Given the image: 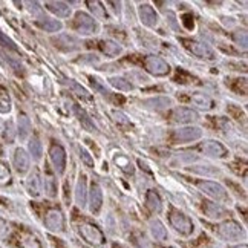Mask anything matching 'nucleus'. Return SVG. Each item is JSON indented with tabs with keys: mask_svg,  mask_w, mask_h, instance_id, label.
Instances as JSON below:
<instances>
[{
	"mask_svg": "<svg viewBox=\"0 0 248 248\" xmlns=\"http://www.w3.org/2000/svg\"><path fill=\"white\" fill-rule=\"evenodd\" d=\"M201 152L205 155V156H210V158H216V159H225L230 155V152L228 149L222 144V142H219L216 140H205L201 142V146H199Z\"/></svg>",
	"mask_w": 248,
	"mask_h": 248,
	"instance_id": "1a4fd4ad",
	"label": "nucleus"
},
{
	"mask_svg": "<svg viewBox=\"0 0 248 248\" xmlns=\"http://www.w3.org/2000/svg\"><path fill=\"white\" fill-rule=\"evenodd\" d=\"M74 112H75V115H77L78 121L81 123V126L86 129V130H89V132H93V130H97V127H95V124L93 121L91 120V117L86 113L84 109H81L80 106H77V104H74Z\"/></svg>",
	"mask_w": 248,
	"mask_h": 248,
	"instance_id": "393cba45",
	"label": "nucleus"
},
{
	"mask_svg": "<svg viewBox=\"0 0 248 248\" xmlns=\"http://www.w3.org/2000/svg\"><path fill=\"white\" fill-rule=\"evenodd\" d=\"M140 63L144 68V71L149 72L150 75H154V77H166V75L170 74L171 69L170 64L158 55H144L141 57Z\"/></svg>",
	"mask_w": 248,
	"mask_h": 248,
	"instance_id": "423d86ee",
	"label": "nucleus"
},
{
	"mask_svg": "<svg viewBox=\"0 0 248 248\" xmlns=\"http://www.w3.org/2000/svg\"><path fill=\"white\" fill-rule=\"evenodd\" d=\"M202 137V129L196 127V126H188V127H183L173 132L171 135V140H173L175 144H186V142H193L201 140Z\"/></svg>",
	"mask_w": 248,
	"mask_h": 248,
	"instance_id": "9b49d317",
	"label": "nucleus"
},
{
	"mask_svg": "<svg viewBox=\"0 0 248 248\" xmlns=\"http://www.w3.org/2000/svg\"><path fill=\"white\" fill-rule=\"evenodd\" d=\"M183 25L187 28L188 31H192L193 28H195V23H193V17L190 16V14H187V16H184L183 17Z\"/></svg>",
	"mask_w": 248,
	"mask_h": 248,
	"instance_id": "79ce46f5",
	"label": "nucleus"
},
{
	"mask_svg": "<svg viewBox=\"0 0 248 248\" xmlns=\"http://www.w3.org/2000/svg\"><path fill=\"white\" fill-rule=\"evenodd\" d=\"M42 187H43V179L39 173V170H34L26 179L28 193H30L32 198H39L42 195Z\"/></svg>",
	"mask_w": 248,
	"mask_h": 248,
	"instance_id": "a211bd4d",
	"label": "nucleus"
},
{
	"mask_svg": "<svg viewBox=\"0 0 248 248\" xmlns=\"http://www.w3.org/2000/svg\"><path fill=\"white\" fill-rule=\"evenodd\" d=\"M161 248H175V247H161Z\"/></svg>",
	"mask_w": 248,
	"mask_h": 248,
	"instance_id": "de8ad7c7",
	"label": "nucleus"
},
{
	"mask_svg": "<svg viewBox=\"0 0 248 248\" xmlns=\"http://www.w3.org/2000/svg\"><path fill=\"white\" fill-rule=\"evenodd\" d=\"M80 159H81L83 163H84L86 166H88V167H93V164H95L92 155H91L86 149H80Z\"/></svg>",
	"mask_w": 248,
	"mask_h": 248,
	"instance_id": "ea45409f",
	"label": "nucleus"
},
{
	"mask_svg": "<svg viewBox=\"0 0 248 248\" xmlns=\"http://www.w3.org/2000/svg\"><path fill=\"white\" fill-rule=\"evenodd\" d=\"M14 239H16V245L18 248H43L39 237H37L35 234H32L31 232H28V230L17 232Z\"/></svg>",
	"mask_w": 248,
	"mask_h": 248,
	"instance_id": "ddd939ff",
	"label": "nucleus"
},
{
	"mask_svg": "<svg viewBox=\"0 0 248 248\" xmlns=\"http://www.w3.org/2000/svg\"><path fill=\"white\" fill-rule=\"evenodd\" d=\"M144 202H146V207L150 210L152 213H161L163 212V199H161V196L156 193V190H147V193H146V199H144Z\"/></svg>",
	"mask_w": 248,
	"mask_h": 248,
	"instance_id": "aec40b11",
	"label": "nucleus"
},
{
	"mask_svg": "<svg viewBox=\"0 0 248 248\" xmlns=\"http://www.w3.org/2000/svg\"><path fill=\"white\" fill-rule=\"evenodd\" d=\"M66 150L62 144H59V142H52L51 147H49V161L55 170V173L59 175H63L64 170H66Z\"/></svg>",
	"mask_w": 248,
	"mask_h": 248,
	"instance_id": "9d476101",
	"label": "nucleus"
},
{
	"mask_svg": "<svg viewBox=\"0 0 248 248\" xmlns=\"http://www.w3.org/2000/svg\"><path fill=\"white\" fill-rule=\"evenodd\" d=\"M170 118L173 123H179V124H190L199 120L198 112L193 110L192 108H176L171 110Z\"/></svg>",
	"mask_w": 248,
	"mask_h": 248,
	"instance_id": "f8f14e48",
	"label": "nucleus"
},
{
	"mask_svg": "<svg viewBox=\"0 0 248 248\" xmlns=\"http://www.w3.org/2000/svg\"><path fill=\"white\" fill-rule=\"evenodd\" d=\"M43 224L49 232L54 233H64L66 232V217L63 210L59 205H52L46 208L43 213Z\"/></svg>",
	"mask_w": 248,
	"mask_h": 248,
	"instance_id": "20e7f679",
	"label": "nucleus"
},
{
	"mask_svg": "<svg viewBox=\"0 0 248 248\" xmlns=\"http://www.w3.org/2000/svg\"><path fill=\"white\" fill-rule=\"evenodd\" d=\"M45 190L49 198L57 196V179L52 173H46L45 175Z\"/></svg>",
	"mask_w": 248,
	"mask_h": 248,
	"instance_id": "c85d7f7f",
	"label": "nucleus"
},
{
	"mask_svg": "<svg viewBox=\"0 0 248 248\" xmlns=\"http://www.w3.org/2000/svg\"><path fill=\"white\" fill-rule=\"evenodd\" d=\"M115 163H117V166H118L121 170L126 171V173L133 175V167H132V163H130V159H129V158H126L124 155H118V156L115 158Z\"/></svg>",
	"mask_w": 248,
	"mask_h": 248,
	"instance_id": "f704fd0d",
	"label": "nucleus"
},
{
	"mask_svg": "<svg viewBox=\"0 0 248 248\" xmlns=\"http://www.w3.org/2000/svg\"><path fill=\"white\" fill-rule=\"evenodd\" d=\"M3 228H5V222L2 221V219H0V232H2Z\"/></svg>",
	"mask_w": 248,
	"mask_h": 248,
	"instance_id": "a18cd8bd",
	"label": "nucleus"
},
{
	"mask_svg": "<svg viewBox=\"0 0 248 248\" xmlns=\"http://www.w3.org/2000/svg\"><path fill=\"white\" fill-rule=\"evenodd\" d=\"M11 183V170L9 167L0 161V187H5Z\"/></svg>",
	"mask_w": 248,
	"mask_h": 248,
	"instance_id": "473e14b6",
	"label": "nucleus"
},
{
	"mask_svg": "<svg viewBox=\"0 0 248 248\" xmlns=\"http://www.w3.org/2000/svg\"><path fill=\"white\" fill-rule=\"evenodd\" d=\"M74 28L75 31H78L81 35H93L98 32V23L97 20L89 16L88 13L78 11L74 17Z\"/></svg>",
	"mask_w": 248,
	"mask_h": 248,
	"instance_id": "6e6552de",
	"label": "nucleus"
},
{
	"mask_svg": "<svg viewBox=\"0 0 248 248\" xmlns=\"http://www.w3.org/2000/svg\"><path fill=\"white\" fill-rule=\"evenodd\" d=\"M17 124H18V138H20V141H25L31 133V121L22 113V115H18Z\"/></svg>",
	"mask_w": 248,
	"mask_h": 248,
	"instance_id": "a878e982",
	"label": "nucleus"
},
{
	"mask_svg": "<svg viewBox=\"0 0 248 248\" xmlns=\"http://www.w3.org/2000/svg\"><path fill=\"white\" fill-rule=\"evenodd\" d=\"M233 40L236 45L242 46L244 49H247V32L245 31H236L233 32Z\"/></svg>",
	"mask_w": 248,
	"mask_h": 248,
	"instance_id": "4c0bfd02",
	"label": "nucleus"
},
{
	"mask_svg": "<svg viewBox=\"0 0 248 248\" xmlns=\"http://www.w3.org/2000/svg\"><path fill=\"white\" fill-rule=\"evenodd\" d=\"M110 248H127V247H124V245H121V244H113Z\"/></svg>",
	"mask_w": 248,
	"mask_h": 248,
	"instance_id": "c03bdc74",
	"label": "nucleus"
},
{
	"mask_svg": "<svg viewBox=\"0 0 248 248\" xmlns=\"http://www.w3.org/2000/svg\"><path fill=\"white\" fill-rule=\"evenodd\" d=\"M187 100L193 104V106L202 109V110H212L215 108V101L212 97H208L207 93H202V92H193L190 93Z\"/></svg>",
	"mask_w": 248,
	"mask_h": 248,
	"instance_id": "f3484780",
	"label": "nucleus"
},
{
	"mask_svg": "<svg viewBox=\"0 0 248 248\" xmlns=\"http://www.w3.org/2000/svg\"><path fill=\"white\" fill-rule=\"evenodd\" d=\"M0 46H5V47H8V49H13V51L17 49L16 43L11 39H9L6 34H3L2 31H0Z\"/></svg>",
	"mask_w": 248,
	"mask_h": 248,
	"instance_id": "58836bf2",
	"label": "nucleus"
},
{
	"mask_svg": "<svg viewBox=\"0 0 248 248\" xmlns=\"http://www.w3.org/2000/svg\"><path fill=\"white\" fill-rule=\"evenodd\" d=\"M14 137H16L14 126H13V123H11V121H8V123H6V126H5L3 138H5L6 142H13V141H14Z\"/></svg>",
	"mask_w": 248,
	"mask_h": 248,
	"instance_id": "e433bc0d",
	"label": "nucleus"
},
{
	"mask_svg": "<svg viewBox=\"0 0 248 248\" xmlns=\"http://www.w3.org/2000/svg\"><path fill=\"white\" fill-rule=\"evenodd\" d=\"M228 248H248L247 244H239V245H233V247H228Z\"/></svg>",
	"mask_w": 248,
	"mask_h": 248,
	"instance_id": "37998d69",
	"label": "nucleus"
},
{
	"mask_svg": "<svg viewBox=\"0 0 248 248\" xmlns=\"http://www.w3.org/2000/svg\"><path fill=\"white\" fill-rule=\"evenodd\" d=\"M13 164H14L16 170L20 175L26 173V171L30 170V156H28V154H26V152L22 147H18V149L14 150Z\"/></svg>",
	"mask_w": 248,
	"mask_h": 248,
	"instance_id": "6ab92c4d",
	"label": "nucleus"
},
{
	"mask_svg": "<svg viewBox=\"0 0 248 248\" xmlns=\"http://www.w3.org/2000/svg\"><path fill=\"white\" fill-rule=\"evenodd\" d=\"M103 207V190L97 183H92L89 190V212L92 215H98Z\"/></svg>",
	"mask_w": 248,
	"mask_h": 248,
	"instance_id": "dca6fc26",
	"label": "nucleus"
},
{
	"mask_svg": "<svg viewBox=\"0 0 248 248\" xmlns=\"http://www.w3.org/2000/svg\"><path fill=\"white\" fill-rule=\"evenodd\" d=\"M86 5L89 6V9L93 13L95 17H98V18H108L106 8H103V3H100V2H86Z\"/></svg>",
	"mask_w": 248,
	"mask_h": 248,
	"instance_id": "2f4dec72",
	"label": "nucleus"
},
{
	"mask_svg": "<svg viewBox=\"0 0 248 248\" xmlns=\"http://www.w3.org/2000/svg\"><path fill=\"white\" fill-rule=\"evenodd\" d=\"M181 43H183V46L190 54H193L195 57H198V59L208 60V62L216 59L215 51L207 43H202L199 40H193V39H181Z\"/></svg>",
	"mask_w": 248,
	"mask_h": 248,
	"instance_id": "0eeeda50",
	"label": "nucleus"
},
{
	"mask_svg": "<svg viewBox=\"0 0 248 248\" xmlns=\"http://www.w3.org/2000/svg\"><path fill=\"white\" fill-rule=\"evenodd\" d=\"M98 47L101 49V52L108 57H118L123 52V46L112 40H101L98 43Z\"/></svg>",
	"mask_w": 248,
	"mask_h": 248,
	"instance_id": "5701e85b",
	"label": "nucleus"
},
{
	"mask_svg": "<svg viewBox=\"0 0 248 248\" xmlns=\"http://www.w3.org/2000/svg\"><path fill=\"white\" fill-rule=\"evenodd\" d=\"M201 212L208 217V219H224V217H228V210L225 207H222L221 204H216V202H212V201H202L201 204Z\"/></svg>",
	"mask_w": 248,
	"mask_h": 248,
	"instance_id": "4468645a",
	"label": "nucleus"
},
{
	"mask_svg": "<svg viewBox=\"0 0 248 248\" xmlns=\"http://www.w3.org/2000/svg\"><path fill=\"white\" fill-rule=\"evenodd\" d=\"M30 152H31V155L35 159H40L42 158V142H40V140L37 138V137H34L30 141Z\"/></svg>",
	"mask_w": 248,
	"mask_h": 248,
	"instance_id": "c9c22d12",
	"label": "nucleus"
},
{
	"mask_svg": "<svg viewBox=\"0 0 248 248\" xmlns=\"http://www.w3.org/2000/svg\"><path fill=\"white\" fill-rule=\"evenodd\" d=\"M212 230L221 237V239L228 241V242H236L245 237V228L239 222L233 221V219H227V221L221 224L213 225Z\"/></svg>",
	"mask_w": 248,
	"mask_h": 248,
	"instance_id": "7ed1b4c3",
	"label": "nucleus"
},
{
	"mask_svg": "<svg viewBox=\"0 0 248 248\" xmlns=\"http://www.w3.org/2000/svg\"><path fill=\"white\" fill-rule=\"evenodd\" d=\"M74 227H75V230H77L78 236L88 245L97 247V248L106 245V242H108L106 236H104V233L101 232V228L97 224L88 221L86 217L75 216L74 217Z\"/></svg>",
	"mask_w": 248,
	"mask_h": 248,
	"instance_id": "f257e3e1",
	"label": "nucleus"
},
{
	"mask_svg": "<svg viewBox=\"0 0 248 248\" xmlns=\"http://www.w3.org/2000/svg\"><path fill=\"white\" fill-rule=\"evenodd\" d=\"M11 112V98L8 92L0 88V113H9Z\"/></svg>",
	"mask_w": 248,
	"mask_h": 248,
	"instance_id": "7c9ffc66",
	"label": "nucleus"
},
{
	"mask_svg": "<svg viewBox=\"0 0 248 248\" xmlns=\"http://www.w3.org/2000/svg\"><path fill=\"white\" fill-rule=\"evenodd\" d=\"M150 233L152 236H154V239L155 241H159V242H163V241H167V228L164 227V224L159 221V219H152L150 221Z\"/></svg>",
	"mask_w": 248,
	"mask_h": 248,
	"instance_id": "4be33fe9",
	"label": "nucleus"
},
{
	"mask_svg": "<svg viewBox=\"0 0 248 248\" xmlns=\"http://www.w3.org/2000/svg\"><path fill=\"white\" fill-rule=\"evenodd\" d=\"M37 25H39L42 30L46 31V32H59V31H62V28H63L62 22L52 20V18H43V20L37 22Z\"/></svg>",
	"mask_w": 248,
	"mask_h": 248,
	"instance_id": "bb28decb",
	"label": "nucleus"
},
{
	"mask_svg": "<svg viewBox=\"0 0 248 248\" xmlns=\"http://www.w3.org/2000/svg\"><path fill=\"white\" fill-rule=\"evenodd\" d=\"M144 104L150 108H155V109H167L171 106V100L164 98V97H156V98H150L147 101H144Z\"/></svg>",
	"mask_w": 248,
	"mask_h": 248,
	"instance_id": "c756f323",
	"label": "nucleus"
},
{
	"mask_svg": "<svg viewBox=\"0 0 248 248\" xmlns=\"http://www.w3.org/2000/svg\"><path fill=\"white\" fill-rule=\"evenodd\" d=\"M109 84L112 86V88H115L117 91H123V92H129L133 89L132 83L127 81L126 78H123V77H110Z\"/></svg>",
	"mask_w": 248,
	"mask_h": 248,
	"instance_id": "cd10ccee",
	"label": "nucleus"
},
{
	"mask_svg": "<svg viewBox=\"0 0 248 248\" xmlns=\"http://www.w3.org/2000/svg\"><path fill=\"white\" fill-rule=\"evenodd\" d=\"M167 217H169L170 227L173 228V230L178 234L184 236V237L193 234V232H195V224H193L192 219H190L184 212H181V210H178L176 207L170 205L169 207V215H167Z\"/></svg>",
	"mask_w": 248,
	"mask_h": 248,
	"instance_id": "f03ea898",
	"label": "nucleus"
},
{
	"mask_svg": "<svg viewBox=\"0 0 248 248\" xmlns=\"http://www.w3.org/2000/svg\"><path fill=\"white\" fill-rule=\"evenodd\" d=\"M138 16L141 23L147 28H156L159 23V17L155 11V8H152L149 3H142L138 8Z\"/></svg>",
	"mask_w": 248,
	"mask_h": 248,
	"instance_id": "2eb2a0df",
	"label": "nucleus"
},
{
	"mask_svg": "<svg viewBox=\"0 0 248 248\" xmlns=\"http://www.w3.org/2000/svg\"><path fill=\"white\" fill-rule=\"evenodd\" d=\"M110 113H112L113 120H115V123H118V124H129V120H126V115H123L121 112L110 110Z\"/></svg>",
	"mask_w": 248,
	"mask_h": 248,
	"instance_id": "a19ab883",
	"label": "nucleus"
},
{
	"mask_svg": "<svg viewBox=\"0 0 248 248\" xmlns=\"http://www.w3.org/2000/svg\"><path fill=\"white\" fill-rule=\"evenodd\" d=\"M86 195H88V181H86L84 175H80L77 188H75V199H77V204L80 207H84L86 204Z\"/></svg>",
	"mask_w": 248,
	"mask_h": 248,
	"instance_id": "b1692460",
	"label": "nucleus"
},
{
	"mask_svg": "<svg viewBox=\"0 0 248 248\" xmlns=\"http://www.w3.org/2000/svg\"><path fill=\"white\" fill-rule=\"evenodd\" d=\"M45 6L51 14H54L57 17H62V18H66L72 14L71 5L64 3V2H46Z\"/></svg>",
	"mask_w": 248,
	"mask_h": 248,
	"instance_id": "412c9836",
	"label": "nucleus"
},
{
	"mask_svg": "<svg viewBox=\"0 0 248 248\" xmlns=\"http://www.w3.org/2000/svg\"><path fill=\"white\" fill-rule=\"evenodd\" d=\"M227 84H230V88L236 92V93H239V95H245L247 93V80L245 78H236V80H230V83H227Z\"/></svg>",
	"mask_w": 248,
	"mask_h": 248,
	"instance_id": "72a5a7b5",
	"label": "nucleus"
},
{
	"mask_svg": "<svg viewBox=\"0 0 248 248\" xmlns=\"http://www.w3.org/2000/svg\"><path fill=\"white\" fill-rule=\"evenodd\" d=\"M3 154V149H2V146H0V155H2Z\"/></svg>",
	"mask_w": 248,
	"mask_h": 248,
	"instance_id": "49530a36",
	"label": "nucleus"
},
{
	"mask_svg": "<svg viewBox=\"0 0 248 248\" xmlns=\"http://www.w3.org/2000/svg\"><path fill=\"white\" fill-rule=\"evenodd\" d=\"M193 184L201 190L204 195H207L208 198L215 199V201L219 202H230V195L225 190L224 186H221L219 183H213V181H202V179H195Z\"/></svg>",
	"mask_w": 248,
	"mask_h": 248,
	"instance_id": "39448f33",
	"label": "nucleus"
}]
</instances>
